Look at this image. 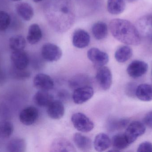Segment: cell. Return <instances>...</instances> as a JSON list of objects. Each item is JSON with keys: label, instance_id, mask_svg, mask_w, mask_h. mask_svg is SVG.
Masks as SVG:
<instances>
[{"label": "cell", "instance_id": "6da1fadb", "mask_svg": "<svg viewBox=\"0 0 152 152\" xmlns=\"http://www.w3.org/2000/svg\"><path fill=\"white\" fill-rule=\"evenodd\" d=\"M110 29L113 37L123 43L137 46L141 43L137 29L129 21L122 19L112 20L110 23Z\"/></svg>", "mask_w": 152, "mask_h": 152}, {"label": "cell", "instance_id": "7a4b0ae2", "mask_svg": "<svg viewBox=\"0 0 152 152\" xmlns=\"http://www.w3.org/2000/svg\"><path fill=\"white\" fill-rule=\"evenodd\" d=\"M71 121L75 128L83 133H88L92 131L94 127L93 121L86 115L80 112L73 114Z\"/></svg>", "mask_w": 152, "mask_h": 152}, {"label": "cell", "instance_id": "3957f363", "mask_svg": "<svg viewBox=\"0 0 152 152\" xmlns=\"http://www.w3.org/2000/svg\"><path fill=\"white\" fill-rule=\"evenodd\" d=\"M145 130V126L142 122L133 121L129 125L124 134L130 145L135 142L138 137L144 134Z\"/></svg>", "mask_w": 152, "mask_h": 152}, {"label": "cell", "instance_id": "277c9868", "mask_svg": "<svg viewBox=\"0 0 152 152\" xmlns=\"http://www.w3.org/2000/svg\"><path fill=\"white\" fill-rule=\"evenodd\" d=\"M41 52L43 58L49 62L59 60L62 55V52L61 48L56 45L50 43L44 45Z\"/></svg>", "mask_w": 152, "mask_h": 152}, {"label": "cell", "instance_id": "5b68a950", "mask_svg": "<svg viewBox=\"0 0 152 152\" xmlns=\"http://www.w3.org/2000/svg\"><path fill=\"white\" fill-rule=\"evenodd\" d=\"M99 86L104 91L110 89L112 84V75L110 70L105 66L100 67L96 76Z\"/></svg>", "mask_w": 152, "mask_h": 152}, {"label": "cell", "instance_id": "8992f818", "mask_svg": "<svg viewBox=\"0 0 152 152\" xmlns=\"http://www.w3.org/2000/svg\"><path fill=\"white\" fill-rule=\"evenodd\" d=\"M39 116V112L36 107L28 106L20 112L19 118L23 125L30 126L35 123Z\"/></svg>", "mask_w": 152, "mask_h": 152}, {"label": "cell", "instance_id": "52a82bcc", "mask_svg": "<svg viewBox=\"0 0 152 152\" xmlns=\"http://www.w3.org/2000/svg\"><path fill=\"white\" fill-rule=\"evenodd\" d=\"M94 94V89L89 86L78 87L75 89L73 93V101L76 104H83L90 100Z\"/></svg>", "mask_w": 152, "mask_h": 152}, {"label": "cell", "instance_id": "ba28073f", "mask_svg": "<svg viewBox=\"0 0 152 152\" xmlns=\"http://www.w3.org/2000/svg\"><path fill=\"white\" fill-rule=\"evenodd\" d=\"M87 57L97 67L104 66L109 62L108 54L97 48L94 47L89 49L87 52Z\"/></svg>", "mask_w": 152, "mask_h": 152}, {"label": "cell", "instance_id": "9c48e42d", "mask_svg": "<svg viewBox=\"0 0 152 152\" xmlns=\"http://www.w3.org/2000/svg\"><path fill=\"white\" fill-rule=\"evenodd\" d=\"M148 65L142 61L134 60L129 65L127 69L128 74L131 77L136 79L146 74Z\"/></svg>", "mask_w": 152, "mask_h": 152}, {"label": "cell", "instance_id": "30bf717a", "mask_svg": "<svg viewBox=\"0 0 152 152\" xmlns=\"http://www.w3.org/2000/svg\"><path fill=\"white\" fill-rule=\"evenodd\" d=\"M10 58L12 66L19 69H26L29 64V57L24 50L13 51Z\"/></svg>", "mask_w": 152, "mask_h": 152}, {"label": "cell", "instance_id": "8fae6325", "mask_svg": "<svg viewBox=\"0 0 152 152\" xmlns=\"http://www.w3.org/2000/svg\"><path fill=\"white\" fill-rule=\"evenodd\" d=\"M34 85L39 90L48 91L54 86V83L51 78L45 74L39 73L34 78Z\"/></svg>", "mask_w": 152, "mask_h": 152}, {"label": "cell", "instance_id": "7c38bea8", "mask_svg": "<svg viewBox=\"0 0 152 152\" xmlns=\"http://www.w3.org/2000/svg\"><path fill=\"white\" fill-rule=\"evenodd\" d=\"M90 42V37L87 32L82 29H78L74 32L72 43L75 47L79 49L86 48Z\"/></svg>", "mask_w": 152, "mask_h": 152}, {"label": "cell", "instance_id": "4fadbf2b", "mask_svg": "<svg viewBox=\"0 0 152 152\" xmlns=\"http://www.w3.org/2000/svg\"><path fill=\"white\" fill-rule=\"evenodd\" d=\"M47 114L51 118L54 120L61 119L65 114V107L61 101H53L47 107Z\"/></svg>", "mask_w": 152, "mask_h": 152}, {"label": "cell", "instance_id": "5bb4252c", "mask_svg": "<svg viewBox=\"0 0 152 152\" xmlns=\"http://www.w3.org/2000/svg\"><path fill=\"white\" fill-rule=\"evenodd\" d=\"M34 102L40 107H47L53 101V97L48 91L39 90L33 98Z\"/></svg>", "mask_w": 152, "mask_h": 152}, {"label": "cell", "instance_id": "9a60e30c", "mask_svg": "<svg viewBox=\"0 0 152 152\" xmlns=\"http://www.w3.org/2000/svg\"><path fill=\"white\" fill-rule=\"evenodd\" d=\"M111 144L110 137L106 134L100 133L95 138L94 147L96 151H104L110 147Z\"/></svg>", "mask_w": 152, "mask_h": 152}, {"label": "cell", "instance_id": "2e32d148", "mask_svg": "<svg viewBox=\"0 0 152 152\" xmlns=\"http://www.w3.org/2000/svg\"><path fill=\"white\" fill-rule=\"evenodd\" d=\"M74 142L78 149L83 151H88L92 149L91 140L80 133H76L73 138Z\"/></svg>", "mask_w": 152, "mask_h": 152}, {"label": "cell", "instance_id": "e0dca14e", "mask_svg": "<svg viewBox=\"0 0 152 152\" xmlns=\"http://www.w3.org/2000/svg\"><path fill=\"white\" fill-rule=\"evenodd\" d=\"M42 37L41 28L37 24H33L29 26L27 36V40L30 44L34 45L40 42Z\"/></svg>", "mask_w": 152, "mask_h": 152}, {"label": "cell", "instance_id": "ac0fdd59", "mask_svg": "<svg viewBox=\"0 0 152 152\" xmlns=\"http://www.w3.org/2000/svg\"><path fill=\"white\" fill-rule=\"evenodd\" d=\"M135 95L143 101H152V86L146 84L139 85L137 87Z\"/></svg>", "mask_w": 152, "mask_h": 152}, {"label": "cell", "instance_id": "d6986e66", "mask_svg": "<svg viewBox=\"0 0 152 152\" xmlns=\"http://www.w3.org/2000/svg\"><path fill=\"white\" fill-rule=\"evenodd\" d=\"M52 151L72 152L75 151L73 145L66 139L59 138L56 139L51 145Z\"/></svg>", "mask_w": 152, "mask_h": 152}, {"label": "cell", "instance_id": "ffe728a7", "mask_svg": "<svg viewBox=\"0 0 152 152\" xmlns=\"http://www.w3.org/2000/svg\"><path fill=\"white\" fill-rule=\"evenodd\" d=\"M16 11L18 14L24 20H30L34 15V10L28 3L21 2L16 5Z\"/></svg>", "mask_w": 152, "mask_h": 152}, {"label": "cell", "instance_id": "44dd1931", "mask_svg": "<svg viewBox=\"0 0 152 152\" xmlns=\"http://www.w3.org/2000/svg\"><path fill=\"white\" fill-rule=\"evenodd\" d=\"M92 30L93 35L96 40H102L108 35V26L102 21H98L94 24Z\"/></svg>", "mask_w": 152, "mask_h": 152}, {"label": "cell", "instance_id": "7402d4cb", "mask_svg": "<svg viewBox=\"0 0 152 152\" xmlns=\"http://www.w3.org/2000/svg\"><path fill=\"white\" fill-rule=\"evenodd\" d=\"M108 12L113 15L122 13L126 8L124 0H108L107 4Z\"/></svg>", "mask_w": 152, "mask_h": 152}, {"label": "cell", "instance_id": "603a6c76", "mask_svg": "<svg viewBox=\"0 0 152 152\" xmlns=\"http://www.w3.org/2000/svg\"><path fill=\"white\" fill-rule=\"evenodd\" d=\"M133 55L132 49L127 46H121L115 53V58L118 62L124 63L127 61Z\"/></svg>", "mask_w": 152, "mask_h": 152}, {"label": "cell", "instance_id": "cb8c5ba5", "mask_svg": "<svg viewBox=\"0 0 152 152\" xmlns=\"http://www.w3.org/2000/svg\"><path fill=\"white\" fill-rule=\"evenodd\" d=\"M112 144L113 149L116 151H120L121 150H124L130 145L124 133L114 135L112 138Z\"/></svg>", "mask_w": 152, "mask_h": 152}, {"label": "cell", "instance_id": "d4e9b609", "mask_svg": "<svg viewBox=\"0 0 152 152\" xmlns=\"http://www.w3.org/2000/svg\"><path fill=\"white\" fill-rule=\"evenodd\" d=\"M25 140L22 138H15L10 140L7 144V151L9 152H23L26 149Z\"/></svg>", "mask_w": 152, "mask_h": 152}, {"label": "cell", "instance_id": "484cf974", "mask_svg": "<svg viewBox=\"0 0 152 152\" xmlns=\"http://www.w3.org/2000/svg\"><path fill=\"white\" fill-rule=\"evenodd\" d=\"M26 45V39L20 35L12 37L9 40V46L12 51L24 50Z\"/></svg>", "mask_w": 152, "mask_h": 152}, {"label": "cell", "instance_id": "4316f807", "mask_svg": "<svg viewBox=\"0 0 152 152\" xmlns=\"http://www.w3.org/2000/svg\"><path fill=\"white\" fill-rule=\"evenodd\" d=\"M14 131L13 124L10 121L4 120L0 121V137L3 139L11 136Z\"/></svg>", "mask_w": 152, "mask_h": 152}, {"label": "cell", "instance_id": "83f0119b", "mask_svg": "<svg viewBox=\"0 0 152 152\" xmlns=\"http://www.w3.org/2000/svg\"><path fill=\"white\" fill-rule=\"evenodd\" d=\"M10 74L12 78L17 80H24L28 79L31 76L30 71L26 69H19L12 67L10 70Z\"/></svg>", "mask_w": 152, "mask_h": 152}, {"label": "cell", "instance_id": "f1b7e54d", "mask_svg": "<svg viewBox=\"0 0 152 152\" xmlns=\"http://www.w3.org/2000/svg\"><path fill=\"white\" fill-rule=\"evenodd\" d=\"M129 122V120L127 119H111L108 122V128L112 131L120 130L126 126Z\"/></svg>", "mask_w": 152, "mask_h": 152}, {"label": "cell", "instance_id": "f546056e", "mask_svg": "<svg viewBox=\"0 0 152 152\" xmlns=\"http://www.w3.org/2000/svg\"><path fill=\"white\" fill-rule=\"evenodd\" d=\"M11 18L8 12L0 10V31H4L9 27Z\"/></svg>", "mask_w": 152, "mask_h": 152}, {"label": "cell", "instance_id": "4dcf8cb0", "mask_svg": "<svg viewBox=\"0 0 152 152\" xmlns=\"http://www.w3.org/2000/svg\"><path fill=\"white\" fill-rule=\"evenodd\" d=\"M87 78L86 76H77L75 78L72 79L69 82V84L72 87H81L84 86H83L84 84L87 82Z\"/></svg>", "mask_w": 152, "mask_h": 152}, {"label": "cell", "instance_id": "1f68e13d", "mask_svg": "<svg viewBox=\"0 0 152 152\" xmlns=\"http://www.w3.org/2000/svg\"><path fill=\"white\" fill-rule=\"evenodd\" d=\"M11 117L10 108L3 102H0V117L3 119L8 120Z\"/></svg>", "mask_w": 152, "mask_h": 152}, {"label": "cell", "instance_id": "d6a6232c", "mask_svg": "<svg viewBox=\"0 0 152 152\" xmlns=\"http://www.w3.org/2000/svg\"><path fill=\"white\" fill-rule=\"evenodd\" d=\"M139 152H152V144L150 142L142 143L138 146L137 150Z\"/></svg>", "mask_w": 152, "mask_h": 152}, {"label": "cell", "instance_id": "836d02e7", "mask_svg": "<svg viewBox=\"0 0 152 152\" xmlns=\"http://www.w3.org/2000/svg\"><path fill=\"white\" fill-rule=\"evenodd\" d=\"M143 121L146 126L152 129V111L149 112L145 115Z\"/></svg>", "mask_w": 152, "mask_h": 152}, {"label": "cell", "instance_id": "e575fe53", "mask_svg": "<svg viewBox=\"0 0 152 152\" xmlns=\"http://www.w3.org/2000/svg\"><path fill=\"white\" fill-rule=\"evenodd\" d=\"M135 88H136L135 86H134L133 83L129 84L126 87V93L127 94L130 96L134 95L133 94L135 93L136 90L137 88L136 89Z\"/></svg>", "mask_w": 152, "mask_h": 152}, {"label": "cell", "instance_id": "d590c367", "mask_svg": "<svg viewBox=\"0 0 152 152\" xmlns=\"http://www.w3.org/2000/svg\"><path fill=\"white\" fill-rule=\"evenodd\" d=\"M142 21L144 24L152 26V14L145 17L142 19Z\"/></svg>", "mask_w": 152, "mask_h": 152}, {"label": "cell", "instance_id": "8d00e7d4", "mask_svg": "<svg viewBox=\"0 0 152 152\" xmlns=\"http://www.w3.org/2000/svg\"><path fill=\"white\" fill-rule=\"evenodd\" d=\"M5 75L4 72L0 69V84H3L5 80Z\"/></svg>", "mask_w": 152, "mask_h": 152}, {"label": "cell", "instance_id": "74e56055", "mask_svg": "<svg viewBox=\"0 0 152 152\" xmlns=\"http://www.w3.org/2000/svg\"><path fill=\"white\" fill-rule=\"evenodd\" d=\"M33 1L35 2L38 3L39 2L42 1L43 0H33Z\"/></svg>", "mask_w": 152, "mask_h": 152}, {"label": "cell", "instance_id": "f35d334b", "mask_svg": "<svg viewBox=\"0 0 152 152\" xmlns=\"http://www.w3.org/2000/svg\"><path fill=\"white\" fill-rule=\"evenodd\" d=\"M150 39H151V41L152 43V35H151V37H150Z\"/></svg>", "mask_w": 152, "mask_h": 152}, {"label": "cell", "instance_id": "ab89813d", "mask_svg": "<svg viewBox=\"0 0 152 152\" xmlns=\"http://www.w3.org/2000/svg\"><path fill=\"white\" fill-rule=\"evenodd\" d=\"M11 1H20V0H11Z\"/></svg>", "mask_w": 152, "mask_h": 152}, {"label": "cell", "instance_id": "60d3db41", "mask_svg": "<svg viewBox=\"0 0 152 152\" xmlns=\"http://www.w3.org/2000/svg\"><path fill=\"white\" fill-rule=\"evenodd\" d=\"M128 1H135V0H128Z\"/></svg>", "mask_w": 152, "mask_h": 152}, {"label": "cell", "instance_id": "b9f144b4", "mask_svg": "<svg viewBox=\"0 0 152 152\" xmlns=\"http://www.w3.org/2000/svg\"></svg>", "mask_w": 152, "mask_h": 152}]
</instances>
